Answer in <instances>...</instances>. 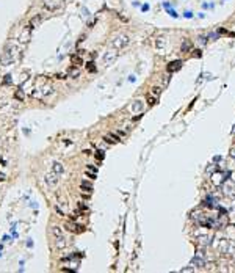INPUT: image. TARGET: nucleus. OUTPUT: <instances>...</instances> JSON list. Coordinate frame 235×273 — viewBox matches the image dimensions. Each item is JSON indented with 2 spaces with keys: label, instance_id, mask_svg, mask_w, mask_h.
Instances as JSON below:
<instances>
[{
  "label": "nucleus",
  "instance_id": "obj_1",
  "mask_svg": "<svg viewBox=\"0 0 235 273\" xmlns=\"http://www.w3.org/2000/svg\"><path fill=\"white\" fill-rule=\"evenodd\" d=\"M52 237L55 240V245H57V248H64L67 245V237H66L64 231L60 226H53L52 228Z\"/></svg>",
  "mask_w": 235,
  "mask_h": 273
},
{
  "label": "nucleus",
  "instance_id": "obj_2",
  "mask_svg": "<svg viewBox=\"0 0 235 273\" xmlns=\"http://www.w3.org/2000/svg\"><path fill=\"white\" fill-rule=\"evenodd\" d=\"M14 57H16V50H14V47L8 46L7 49H5V52H3V55H2V58H0V65H2V66H8V65H11V63L14 61Z\"/></svg>",
  "mask_w": 235,
  "mask_h": 273
},
{
  "label": "nucleus",
  "instance_id": "obj_3",
  "mask_svg": "<svg viewBox=\"0 0 235 273\" xmlns=\"http://www.w3.org/2000/svg\"><path fill=\"white\" fill-rule=\"evenodd\" d=\"M212 184L213 185H216V187H221L222 184H224V181H226V174L222 171H213L212 173Z\"/></svg>",
  "mask_w": 235,
  "mask_h": 273
},
{
  "label": "nucleus",
  "instance_id": "obj_4",
  "mask_svg": "<svg viewBox=\"0 0 235 273\" xmlns=\"http://www.w3.org/2000/svg\"><path fill=\"white\" fill-rule=\"evenodd\" d=\"M127 44H129V38L124 36V35L117 36V38L113 41V47H116V49H122V47H126Z\"/></svg>",
  "mask_w": 235,
  "mask_h": 273
},
{
  "label": "nucleus",
  "instance_id": "obj_5",
  "mask_svg": "<svg viewBox=\"0 0 235 273\" xmlns=\"http://www.w3.org/2000/svg\"><path fill=\"white\" fill-rule=\"evenodd\" d=\"M221 187L224 188V195H227V196L232 198V195L235 193V182H232V181L226 182V181H224V184H222Z\"/></svg>",
  "mask_w": 235,
  "mask_h": 273
},
{
  "label": "nucleus",
  "instance_id": "obj_6",
  "mask_svg": "<svg viewBox=\"0 0 235 273\" xmlns=\"http://www.w3.org/2000/svg\"><path fill=\"white\" fill-rule=\"evenodd\" d=\"M58 177H60V176L57 174V173L52 171L50 174H47V184L50 185V187H55V185L58 184Z\"/></svg>",
  "mask_w": 235,
  "mask_h": 273
},
{
  "label": "nucleus",
  "instance_id": "obj_7",
  "mask_svg": "<svg viewBox=\"0 0 235 273\" xmlns=\"http://www.w3.org/2000/svg\"><path fill=\"white\" fill-rule=\"evenodd\" d=\"M66 228L69 229L71 232H82L83 231V226L77 225V223H66Z\"/></svg>",
  "mask_w": 235,
  "mask_h": 273
},
{
  "label": "nucleus",
  "instance_id": "obj_8",
  "mask_svg": "<svg viewBox=\"0 0 235 273\" xmlns=\"http://www.w3.org/2000/svg\"><path fill=\"white\" fill-rule=\"evenodd\" d=\"M180 66H182V61H171V63L168 65V71L169 72H174V71H179L180 69Z\"/></svg>",
  "mask_w": 235,
  "mask_h": 273
},
{
  "label": "nucleus",
  "instance_id": "obj_9",
  "mask_svg": "<svg viewBox=\"0 0 235 273\" xmlns=\"http://www.w3.org/2000/svg\"><path fill=\"white\" fill-rule=\"evenodd\" d=\"M210 235H201L199 237V245H201V248H205V246H208L210 245Z\"/></svg>",
  "mask_w": 235,
  "mask_h": 273
},
{
  "label": "nucleus",
  "instance_id": "obj_10",
  "mask_svg": "<svg viewBox=\"0 0 235 273\" xmlns=\"http://www.w3.org/2000/svg\"><path fill=\"white\" fill-rule=\"evenodd\" d=\"M52 171H53V173H57L58 176H61V173L64 171V168H63V165H61V163H58V162H57V163H53Z\"/></svg>",
  "mask_w": 235,
  "mask_h": 273
},
{
  "label": "nucleus",
  "instance_id": "obj_11",
  "mask_svg": "<svg viewBox=\"0 0 235 273\" xmlns=\"http://www.w3.org/2000/svg\"><path fill=\"white\" fill-rule=\"evenodd\" d=\"M115 58H116V53H115V52H107V55H105L103 61H105V65H110Z\"/></svg>",
  "mask_w": 235,
  "mask_h": 273
},
{
  "label": "nucleus",
  "instance_id": "obj_12",
  "mask_svg": "<svg viewBox=\"0 0 235 273\" xmlns=\"http://www.w3.org/2000/svg\"><path fill=\"white\" fill-rule=\"evenodd\" d=\"M103 140L107 141V143H110V145H111V143H117V141H119V140H117V136H116V135H113V134L105 135V136H103Z\"/></svg>",
  "mask_w": 235,
  "mask_h": 273
},
{
  "label": "nucleus",
  "instance_id": "obj_13",
  "mask_svg": "<svg viewBox=\"0 0 235 273\" xmlns=\"http://www.w3.org/2000/svg\"><path fill=\"white\" fill-rule=\"evenodd\" d=\"M160 94H162V88L160 86H154L152 88V91H151V96H154V97H160Z\"/></svg>",
  "mask_w": 235,
  "mask_h": 273
},
{
  "label": "nucleus",
  "instance_id": "obj_14",
  "mask_svg": "<svg viewBox=\"0 0 235 273\" xmlns=\"http://www.w3.org/2000/svg\"><path fill=\"white\" fill-rule=\"evenodd\" d=\"M82 190H83V193H89V191H91L92 188H91V185H89L88 182L85 181V182L82 184Z\"/></svg>",
  "mask_w": 235,
  "mask_h": 273
},
{
  "label": "nucleus",
  "instance_id": "obj_15",
  "mask_svg": "<svg viewBox=\"0 0 235 273\" xmlns=\"http://www.w3.org/2000/svg\"><path fill=\"white\" fill-rule=\"evenodd\" d=\"M133 104H135V105H133V110H135V111H141V108H143V105H141V104H143V102H141V101H137V102H133Z\"/></svg>",
  "mask_w": 235,
  "mask_h": 273
},
{
  "label": "nucleus",
  "instance_id": "obj_16",
  "mask_svg": "<svg viewBox=\"0 0 235 273\" xmlns=\"http://www.w3.org/2000/svg\"><path fill=\"white\" fill-rule=\"evenodd\" d=\"M157 101H158L157 97H154V96H151V94L147 96V102H149V105H154V104H155Z\"/></svg>",
  "mask_w": 235,
  "mask_h": 273
},
{
  "label": "nucleus",
  "instance_id": "obj_17",
  "mask_svg": "<svg viewBox=\"0 0 235 273\" xmlns=\"http://www.w3.org/2000/svg\"><path fill=\"white\" fill-rule=\"evenodd\" d=\"M78 209H80V210H83V212H85V210H88V206H86L85 203H80V204H78Z\"/></svg>",
  "mask_w": 235,
  "mask_h": 273
},
{
  "label": "nucleus",
  "instance_id": "obj_18",
  "mask_svg": "<svg viewBox=\"0 0 235 273\" xmlns=\"http://www.w3.org/2000/svg\"><path fill=\"white\" fill-rule=\"evenodd\" d=\"M190 47H191V44H190L188 41H185L183 44H182V50H187V49H190Z\"/></svg>",
  "mask_w": 235,
  "mask_h": 273
},
{
  "label": "nucleus",
  "instance_id": "obj_19",
  "mask_svg": "<svg viewBox=\"0 0 235 273\" xmlns=\"http://www.w3.org/2000/svg\"><path fill=\"white\" fill-rule=\"evenodd\" d=\"M96 157H97L99 160H102V159H103V151H97V152H96Z\"/></svg>",
  "mask_w": 235,
  "mask_h": 273
},
{
  "label": "nucleus",
  "instance_id": "obj_20",
  "mask_svg": "<svg viewBox=\"0 0 235 273\" xmlns=\"http://www.w3.org/2000/svg\"><path fill=\"white\" fill-rule=\"evenodd\" d=\"M229 177H231V181H232V182H235V170L229 173Z\"/></svg>",
  "mask_w": 235,
  "mask_h": 273
},
{
  "label": "nucleus",
  "instance_id": "obj_21",
  "mask_svg": "<svg viewBox=\"0 0 235 273\" xmlns=\"http://www.w3.org/2000/svg\"><path fill=\"white\" fill-rule=\"evenodd\" d=\"M231 157L235 160V148H232V149H231Z\"/></svg>",
  "mask_w": 235,
  "mask_h": 273
},
{
  "label": "nucleus",
  "instance_id": "obj_22",
  "mask_svg": "<svg viewBox=\"0 0 235 273\" xmlns=\"http://www.w3.org/2000/svg\"><path fill=\"white\" fill-rule=\"evenodd\" d=\"M201 55H202V52H199V50L194 52V57H201Z\"/></svg>",
  "mask_w": 235,
  "mask_h": 273
},
{
  "label": "nucleus",
  "instance_id": "obj_23",
  "mask_svg": "<svg viewBox=\"0 0 235 273\" xmlns=\"http://www.w3.org/2000/svg\"><path fill=\"white\" fill-rule=\"evenodd\" d=\"M182 272H193V269H191V267H188V269H183Z\"/></svg>",
  "mask_w": 235,
  "mask_h": 273
},
{
  "label": "nucleus",
  "instance_id": "obj_24",
  "mask_svg": "<svg viewBox=\"0 0 235 273\" xmlns=\"http://www.w3.org/2000/svg\"><path fill=\"white\" fill-rule=\"evenodd\" d=\"M232 134L235 135V126H234V129H232Z\"/></svg>",
  "mask_w": 235,
  "mask_h": 273
}]
</instances>
